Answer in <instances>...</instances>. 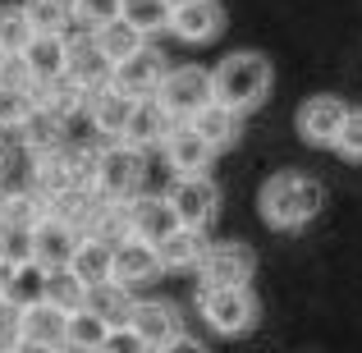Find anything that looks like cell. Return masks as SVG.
<instances>
[{
	"label": "cell",
	"mask_w": 362,
	"mask_h": 353,
	"mask_svg": "<svg viewBox=\"0 0 362 353\" xmlns=\"http://www.w3.org/2000/svg\"><path fill=\"white\" fill-rule=\"evenodd\" d=\"M78 230L74 225H64L60 216H42V221L33 225V262L42 266V271H64L74 257V248H78Z\"/></svg>",
	"instance_id": "cell-15"
},
{
	"label": "cell",
	"mask_w": 362,
	"mask_h": 353,
	"mask_svg": "<svg viewBox=\"0 0 362 353\" xmlns=\"http://www.w3.org/2000/svg\"><path fill=\"white\" fill-rule=\"evenodd\" d=\"M28 115H33V92L0 88V133H18Z\"/></svg>",
	"instance_id": "cell-35"
},
{
	"label": "cell",
	"mask_w": 362,
	"mask_h": 353,
	"mask_svg": "<svg viewBox=\"0 0 362 353\" xmlns=\"http://www.w3.org/2000/svg\"><path fill=\"white\" fill-rule=\"evenodd\" d=\"M119 18L133 23L142 37H151V33H160V28L170 23V5L165 0H119Z\"/></svg>",
	"instance_id": "cell-32"
},
{
	"label": "cell",
	"mask_w": 362,
	"mask_h": 353,
	"mask_svg": "<svg viewBox=\"0 0 362 353\" xmlns=\"http://www.w3.org/2000/svg\"><path fill=\"white\" fill-rule=\"evenodd\" d=\"M170 129H175V120H170L165 110L156 106V97H142V101H133V110H129V124H124L119 142L147 156L151 147H160V142L170 138Z\"/></svg>",
	"instance_id": "cell-16"
},
{
	"label": "cell",
	"mask_w": 362,
	"mask_h": 353,
	"mask_svg": "<svg viewBox=\"0 0 362 353\" xmlns=\"http://www.w3.org/2000/svg\"><path fill=\"white\" fill-rule=\"evenodd\" d=\"M23 345V326H18V308L0 303V353H14Z\"/></svg>",
	"instance_id": "cell-40"
},
{
	"label": "cell",
	"mask_w": 362,
	"mask_h": 353,
	"mask_svg": "<svg viewBox=\"0 0 362 353\" xmlns=\"http://www.w3.org/2000/svg\"><path fill=\"white\" fill-rule=\"evenodd\" d=\"M110 262H115V243H106V238H97V234H83L78 248H74V257H69V271L78 275L88 289H97V284L110 280Z\"/></svg>",
	"instance_id": "cell-21"
},
{
	"label": "cell",
	"mask_w": 362,
	"mask_h": 353,
	"mask_svg": "<svg viewBox=\"0 0 362 353\" xmlns=\"http://www.w3.org/2000/svg\"><path fill=\"white\" fill-rule=\"evenodd\" d=\"M156 353H211V349H206V340H197V335H188V330H184L179 340H170V345L156 349Z\"/></svg>",
	"instance_id": "cell-41"
},
{
	"label": "cell",
	"mask_w": 362,
	"mask_h": 353,
	"mask_svg": "<svg viewBox=\"0 0 362 353\" xmlns=\"http://www.w3.org/2000/svg\"><path fill=\"white\" fill-rule=\"evenodd\" d=\"M160 151H165V166H170V175H175V179L211 175V166H216V147L202 138V133H193L188 124H175L170 138L160 142Z\"/></svg>",
	"instance_id": "cell-12"
},
{
	"label": "cell",
	"mask_w": 362,
	"mask_h": 353,
	"mask_svg": "<svg viewBox=\"0 0 362 353\" xmlns=\"http://www.w3.org/2000/svg\"><path fill=\"white\" fill-rule=\"evenodd\" d=\"M0 234H5V221H0Z\"/></svg>",
	"instance_id": "cell-45"
},
{
	"label": "cell",
	"mask_w": 362,
	"mask_h": 353,
	"mask_svg": "<svg viewBox=\"0 0 362 353\" xmlns=\"http://www.w3.org/2000/svg\"><path fill=\"white\" fill-rule=\"evenodd\" d=\"M211 101H216V83H211V69H202V64H170L156 88V106L175 124H188Z\"/></svg>",
	"instance_id": "cell-5"
},
{
	"label": "cell",
	"mask_w": 362,
	"mask_h": 353,
	"mask_svg": "<svg viewBox=\"0 0 362 353\" xmlns=\"http://www.w3.org/2000/svg\"><path fill=\"white\" fill-rule=\"evenodd\" d=\"M106 321L97 317L92 308H83V312H69V321H64V349H74V353H97L101 349V340H106Z\"/></svg>",
	"instance_id": "cell-29"
},
{
	"label": "cell",
	"mask_w": 362,
	"mask_h": 353,
	"mask_svg": "<svg viewBox=\"0 0 362 353\" xmlns=\"http://www.w3.org/2000/svg\"><path fill=\"white\" fill-rule=\"evenodd\" d=\"M335 151L339 161H349V166H362V106H349V115L344 124H339V133H335Z\"/></svg>",
	"instance_id": "cell-34"
},
{
	"label": "cell",
	"mask_w": 362,
	"mask_h": 353,
	"mask_svg": "<svg viewBox=\"0 0 362 353\" xmlns=\"http://www.w3.org/2000/svg\"><path fill=\"white\" fill-rule=\"evenodd\" d=\"M129 110H133V97H124L119 88H97L88 92V110L83 115L92 120V133H101V142H119L124 124H129Z\"/></svg>",
	"instance_id": "cell-19"
},
{
	"label": "cell",
	"mask_w": 362,
	"mask_h": 353,
	"mask_svg": "<svg viewBox=\"0 0 362 353\" xmlns=\"http://www.w3.org/2000/svg\"><path fill=\"white\" fill-rule=\"evenodd\" d=\"M124 326H129L151 353L165 349L170 340H179L188 330L184 326V312H179L170 299H133V312H129V321H124Z\"/></svg>",
	"instance_id": "cell-8"
},
{
	"label": "cell",
	"mask_w": 362,
	"mask_h": 353,
	"mask_svg": "<svg viewBox=\"0 0 362 353\" xmlns=\"http://www.w3.org/2000/svg\"><path fill=\"white\" fill-rule=\"evenodd\" d=\"M142 151L124 147V142H101V161H97V175H92V197L110 207H124L142 193Z\"/></svg>",
	"instance_id": "cell-4"
},
{
	"label": "cell",
	"mask_w": 362,
	"mask_h": 353,
	"mask_svg": "<svg viewBox=\"0 0 362 353\" xmlns=\"http://www.w3.org/2000/svg\"><path fill=\"white\" fill-rule=\"evenodd\" d=\"M170 207H175L179 225L188 230H211L216 216H221V184L211 175H188V179H170Z\"/></svg>",
	"instance_id": "cell-6"
},
{
	"label": "cell",
	"mask_w": 362,
	"mask_h": 353,
	"mask_svg": "<svg viewBox=\"0 0 362 353\" xmlns=\"http://www.w3.org/2000/svg\"><path fill=\"white\" fill-rule=\"evenodd\" d=\"M326 212V184L308 170H275L257 188V216L275 234H298Z\"/></svg>",
	"instance_id": "cell-1"
},
{
	"label": "cell",
	"mask_w": 362,
	"mask_h": 353,
	"mask_svg": "<svg viewBox=\"0 0 362 353\" xmlns=\"http://www.w3.org/2000/svg\"><path fill=\"white\" fill-rule=\"evenodd\" d=\"M349 115V101L335 97V92H317V97H308L298 110H293V133H298L308 147L317 151H330L335 147V133L339 124Z\"/></svg>",
	"instance_id": "cell-7"
},
{
	"label": "cell",
	"mask_w": 362,
	"mask_h": 353,
	"mask_svg": "<svg viewBox=\"0 0 362 353\" xmlns=\"http://www.w3.org/2000/svg\"><path fill=\"white\" fill-rule=\"evenodd\" d=\"M92 42H97V51L110 60V69H115V64H124L129 55H138L142 46H151L147 37H142L133 23H124V18H110V23L92 28Z\"/></svg>",
	"instance_id": "cell-25"
},
{
	"label": "cell",
	"mask_w": 362,
	"mask_h": 353,
	"mask_svg": "<svg viewBox=\"0 0 362 353\" xmlns=\"http://www.w3.org/2000/svg\"><path fill=\"white\" fill-rule=\"evenodd\" d=\"M165 55L156 51V46H142L138 55H129L124 64H115L110 69V88H119L124 97H133V101H142V97H156V88H160V79H165Z\"/></svg>",
	"instance_id": "cell-13"
},
{
	"label": "cell",
	"mask_w": 362,
	"mask_h": 353,
	"mask_svg": "<svg viewBox=\"0 0 362 353\" xmlns=\"http://www.w3.org/2000/svg\"><path fill=\"white\" fill-rule=\"evenodd\" d=\"M165 33H175L184 46H206L225 33V5L221 0H188V5L170 9Z\"/></svg>",
	"instance_id": "cell-11"
},
{
	"label": "cell",
	"mask_w": 362,
	"mask_h": 353,
	"mask_svg": "<svg viewBox=\"0 0 362 353\" xmlns=\"http://www.w3.org/2000/svg\"><path fill=\"white\" fill-rule=\"evenodd\" d=\"M42 303H51L55 312H83L88 308V284L78 280V275L64 266V271H46V294H42Z\"/></svg>",
	"instance_id": "cell-27"
},
{
	"label": "cell",
	"mask_w": 362,
	"mask_h": 353,
	"mask_svg": "<svg viewBox=\"0 0 362 353\" xmlns=\"http://www.w3.org/2000/svg\"><path fill=\"white\" fill-rule=\"evenodd\" d=\"M69 5H74V23H88V33L119 18V0H69Z\"/></svg>",
	"instance_id": "cell-37"
},
{
	"label": "cell",
	"mask_w": 362,
	"mask_h": 353,
	"mask_svg": "<svg viewBox=\"0 0 362 353\" xmlns=\"http://www.w3.org/2000/svg\"><path fill=\"white\" fill-rule=\"evenodd\" d=\"M46 294V271L37 262H23V266H9L5 271V284H0V303H9V308H33V303H42Z\"/></svg>",
	"instance_id": "cell-26"
},
{
	"label": "cell",
	"mask_w": 362,
	"mask_h": 353,
	"mask_svg": "<svg viewBox=\"0 0 362 353\" xmlns=\"http://www.w3.org/2000/svg\"><path fill=\"white\" fill-rule=\"evenodd\" d=\"M211 83H216V101L239 110L247 120L252 110H262L266 101H271L275 64H271V55H262V51H234L211 69Z\"/></svg>",
	"instance_id": "cell-2"
},
{
	"label": "cell",
	"mask_w": 362,
	"mask_h": 353,
	"mask_svg": "<svg viewBox=\"0 0 362 353\" xmlns=\"http://www.w3.org/2000/svg\"><path fill=\"white\" fill-rule=\"evenodd\" d=\"M188 129L202 133V138L216 147V156H221V151H230L234 142L243 138V115H239V110H230V106H221V101H211L206 110H197V115L188 120Z\"/></svg>",
	"instance_id": "cell-20"
},
{
	"label": "cell",
	"mask_w": 362,
	"mask_h": 353,
	"mask_svg": "<svg viewBox=\"0 0 362 353\" xmlns=\"http://www.w3.org/2000/svg\"><path fill=\"white\" fill-rule=\"evenodd\" d=\"M206 248H211V234H206V230H188V225H179L165 243H156V262H160V271H170V275H179V271L197 275Z\"/></svg>",
	"instance_id": "cell-18"
},
{
	"label": "cell",
	"mask_w": 362,
	"mask_h": 353,
	"mask_svg": "<svg viewBox=\"0 0 362 353\" xmlns=\"http://www.w3.org/2000/svg\"><path fill=\"white\" fill-rule=\"evenodd\" d=\"M23 147L33 151V156H51V151H60L64 147V124L55 120V115H46L42 106H33V115L23 120Z\"/></svg>",
	"instance_id": "cell-28"
},
{
	"label": "cell",
	"mask_w": 362,
	"mask_h": 353,
	"mask_svg": "<svg viewBox=\"0 0 362 353\" xmlns=\"http://www.w3.org/2000/svg\"><path fill=\"white\" fill-rule=\"evenodd\" d=\"M160 262H156V248H147V243H138V238H119L115 243V262H110V280L124 284L129 294H138V289H147V284H156L160 280Z\"/></svg>",
	"instance_id": "cell-14"
},
{
	"label": "cell",
	"mask_w": 362,
	"mask_h": 353,
	"mask_svg": "<svg viewBox=\"0 0 362 353\" xmlns=\"http://www.w3.org/2000/svg\"><path fill=\"white\" fill-rule=\"evenodd\" d=\"M0 88H9V92H33L37 88L23 55H0Z\"/></svg>",
	"instance_id": "cell-38"
},
{
	"label": "cell",
	"mask_w": 362,
	"mask_h": 353,
	"mask_svg": "<svg viewBox=\"0 0 362 353\" xmlns=\"http://www.w3.org/2000/svg\"><path fill=\"white\" fill-rule=\"evenodd\" d=\"M18 9L28 14L33 33H69V23H74L69 0H18Z\"/></svg>",
	"instance_id": "cell-31"
},
{
	"label": "cell",
	"mask_w": 362,
	"mask_h": 353,
	"mask_svg": "<svg viewBox=\"0 0 362 353\" xmlns=\"http://www.w3.org/2000/svg\"><path fill=\"white\" fill-rule=\"evenodd\" d=\"M165 5H170V9H179V5H188V0H165Z\"/></svg>",
	"instance_id": "cell-43"
},
{
	"label": "cell",
	"mask_w": 362,
	"mask_h": 353,
	"mask_svg": "<svg viewBox=\"0 0 362 353\" xmlns=\"http://www.w3.org/2000/svg\"><path fill=\"white\" fill-rule=\"evenodd\" d=\"M0 179H5V151H0Z\"/></svg>",
	"instance_id": "cell-44"
},
{
	"label": "cell",
	"mask_w": 362,
	"mask_h": 353,
	"mask_svg": "<svg viewBox=\"0 0 362 353\" xmlns=\"http://www.w3.org/2000/svg\"><path fill=\"white\" fill-rule=\"evenodd\" d=\"M33 262V230H18V225H5V234H0V266H23Z\"/></svg>",
	"instance_id": "cell-36"
},
{
	"label": "cell",
	"mask_w": 362,
	"mask_h": 353,
	"mask_svg": "<svg viewBox=\"0 0 362 353\" xmlns=\"http://www.w3.org/2000/svg\"><path fill=\"white\" fill-rule=\"evenodd\" d=\"M14 353H64V349H42V345H18Z\"/></svg>",
	"instance_id": "cell-42"
},
{
	"label": "cell",
	"mask_w": 362,
	"mask_h": 353,
	"mask_svg": "<svg viewBox=\"0 0 362 353\" xmlns=\"http://www.w3.org/2000/svg\"><path fill=\"white\" fill-rule=\"evenodd\" d=\"M193 308L202 326L221 340H243L262 326V303H257L252 284H197Z\"/></svg>",
	"instance_id": "cell-3"
},
{
	"label": "cell",
	"mask_w": 362,
	"mask_h": 353,
	"mask_svg": "<svg viewBox=\"0 0 362 353\" xmlns=\"http://www.w3.org/2000/svg\"><path fill=\"white\" fill-rule=\"evenodd\" d=\"M97 353H151L147 345H142L138 335H133L129 326H110L106 330V340H101V349Z\"/></svg>",
	"instance_id": "cell-39"
},
{
	"label": "cell",
	"mask_w": 362,
	"mask_h": 353,
	"mask_svg": "<svg viewBox=\"0 0 362 353\" xmlns=\"http://www.w3.org/2000/svg\"><path fill=\"white\" fill-rule=\"evenodd\" d=\"M257 275V253L239 238H225V243H211L197 266V284H252Z\"/></svg>",
	"instance_id": "cell-9"
},
{
	"label": "cell",
	"mask_w": 362,
	"mask_h": 353,
	"mask_svg": "<svg viewBox=\"0 0 362 353\" xmlns=\"http://www.w3.org/2000/svg\"><path fill=\"white\" fill-rule=\"evenodd\" d=\"M33 106H42L46 115H55V120L64 124V120H74V115H83V110H88V92L60 74V79L37 83V88H33Z\"/></svg>",
	"instance_id": "cell-22"
},
{
	"label": "cell",
	"mask_w": 362,
	"mask_h": 353,
	"mask_svg": "<svg viewBox=\"0 0 362 353\" xmlns=\"http://www.w3.org/2000/svg\"><path fill=\"white\" fill-rule=\"evenodd\" d=\"M88 308L97 312L106 326H124V321H129V312H133V294L124 289V284L106 280V284H97V289H88Z\"/></svg>",
	"instance_id": "cell-30"
},
{
	"label": "cell",
	"mask_w": 362,
	"mask_h": 353,
	"mask_svg": "<svg viewBox=\"0 0 362 353\" xmlns=\"http://www.w3.org/2000/svg\"><path fill=\"white\" fill-rule=\"evenodd\" d=\"M64 33H33V42L23 46V60L33 69V83H51L64 74Z\"/></svg>",
	"instance_id": "cell-24"
},
{
	"label": "cell",
	"mask_w": 362,
	"mask_h": 353,
	"mask_svg": "<svg viewBox=\"0 0 362 353\" xmlns=\"http://www.w3.org/2000/svg\"><path fill=\"white\" fill-rule=\"evenodd\" d=\"M64 312H55L51 303H33V308L18 312V326H23V345H42V349H64Z\"/></svg>",
	"instance_id": "cell-23"
},
{
	"label": "cell",
	"mask_w": 362,
	"mask_h": 353,
	"mask_svg": "<svg viewBox=\"0 0 362 353\" xmlns=\"http://www.w3.org/2000/svg\"><path fill=\"white\" fill-rule=\"evenodd\" d=\"M33 42V23L18 5H0V55H23V46Z\"/></svg>",
	"instance_id": "cell-33"
},
{
	"label": "cell",
	"mask_w": 362,
	"mask_h": 353,
	"mask_svg": "<svg viewBox=\"0 0 362 353\" xmlns=\"http://www.w3.org/2000/svg\"><path fill=\"white\" fill-rule=\"evenodd\" d=\"M124 221H129V238H138L147 248L165 243L179 230V216L170 207V197H156V193H138L133 202H124Z\"/></svg>",
	"instance_id": "cell-10"
},
{
	"label": "cell",
	"mask_w": 362,
	"mask_h": 353,
	"mask_svg": "<svg viewBox=\"0 0 362 353\" xmlns=\"http://www.w3.org/2000/svg\"><path fill=\"white\" fill-rule=\"evenodd\" d=\"M64 79L69 83H78L83 92H97V88H106L110 83V60L97 51V42H92V33L88 37H64Z\"/></svg>",
	"instance_id": "cell-17"
}]
</instances>
